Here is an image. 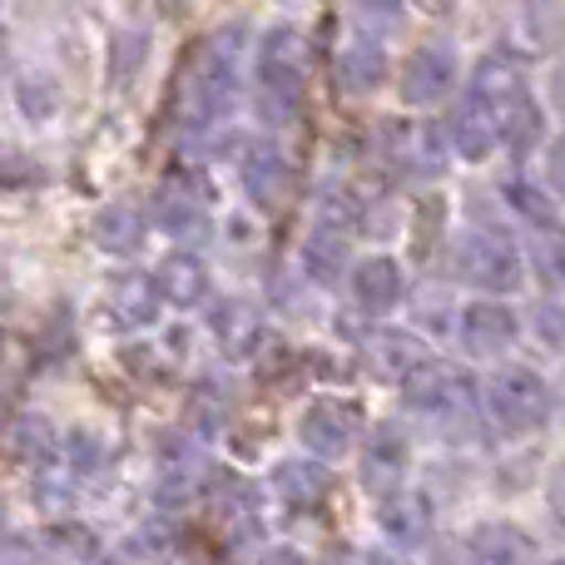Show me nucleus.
I'll return each instance as SVG.
<instances>
[{
    "instance_id": "obj_11",
    "label": "nucleus",
    "mask_w": 565,
    "mask_h": 565,
    "mask_svg": "<svg viewBox=\"0 0 565 565\" xmlns=\"http://www.w3.org/2000/svg\"><path fill=\"white\" fill-rule=\"evenodd\" d=\"M516 332H521V322L507 302H471L457 318V338L471 358H497V352H507L511 342H516Z\"/></svg>"
},
{
    "instance_id": "obj_13",
    "label": "nucleus",
    "mask_w": 565,
    "mask_h": 565,
    "mask_svg": "<svg viewBox=\"0 0 565 565\" xmlns=\"http://www.w3.org/2000/svg\"><path fill=\"white\" fill-rule=\"evenodd\" d=\"M387 79V55H382V40L358 30V35L342 40L338 50V85L342 95H372Z\"/></svg>"
},
{
    "instance_id": "obj_4",
    "label": "nucleus",
    "mask_w": 565,
    "mask_h": 565,
    "mask_svg": "<svg viewBox=\"0 0 565 565\" xmlns=\"http://www.w3.org/2000/svg\"><path fill=\"white\" fill-rule=\"evenodd\" d=\"M487 412L497 431L507 437H526V431L546 427L551 417V392L536 367H501L487 387Z\"/></svg>"
},
{
    "instance_id": "obj_28",
    "label": "nucleus",
    "mask_w": 565,
    "mask_h": 565,
    "mask_svg": "<svg viewBox=\"0 0 565 565\" xmlns=\"http://www.w3.org/2000/svg\"><path fill=\"white\" fill-rule=\"evenodd\" d=\"M50 551L70 556V561H89V556H99V541L89 536L85 526H55L50 531Z\"/></svg>"
},
{
    "instance_id": "obj_5",
    "label": "nucleus",
    "mask_w": 565,
    "mask_h": 565,
    "mask_svg": "<svg viewBox=\"0 0 565 565\" xmlns=\"http://www.w3.org/2000/svg\"><path fill=\"white\" fill-rule=\"evenodd\" d=\"M457 278L477 292H516L526 268H521V254L507 234L497 228H477L457 244Z\"/></svg>"
},
{
    "instance_id": "obj_18",
    "label": "nucleus",
    "mask_w": 565,
    "mask_h": 565,
    "mask_svg": "<svg viewBox=\"0 0 565 565\" xmlns=\"http://www.w3.org/2000/svg\"><path fill=\"white\" fill-rule=\"evenodd\" d=\"M274 491H278V501L282 507H292V511H318L322 501H328V491H332V477L318 467V461H282V467L274 471Z\"/></svg>"
},
{
    "instance_id": "obj_24",
    "label": "nucleus",
    "mask_w": 565,
    "mask_h": 565,
    "mask_svg": "<svg viewBox=\"0 0 565 565\" xmlns=\"http://www.w3.org/2000/svg\"><path fill=\"white\" fill-rule=\"evenodd\" d=\"M214 332H218V348L228 352V358H248V352L258 348V332H264V322H258V312L248 308V302H224V308L214 312Z\"/></svg>"
},
{
    "instance_id": "obj_3",
    "label": "nucleus",
    "mask_w": 565,
    "mask_h": 565,
    "mask_svg": "<svg viewBox=\"0 0 565 565\" xmlns=\"http://www.w3.org/2000/svg\"><path fill=\"white\" fill-rule=\"evenodd\" d=\"M402 392H407V407L417 412V417L437 422V427H461V422H471V412H477V387H471V377L461 367H451V362L422 358L417 367L407 372Z\"/></svg>"
},
{
    "instance_id": "obj_16",
    "label": "nucleus",
    "mask_w": 565,
    "mask_h": 565,
    "mask_svg": "<svg viewBox=\"0 0 565 565\" xmlns=\"http://www.w3.org/2000/svg\"><path fill=\"white\" fill-rule=\"evenodd\" d=\"M209 521H214L228 541L248 536V531L258 526V491L248 487L244 477H218L214 491H209Z\"/></svg>"
},
{
    "instance_id": "obj_15",
    "label": "nucleus",
    "mask_w": 565,
    "mask_h": 565,
    "mask_svg": "<svg viewBox=\"0 0 565 565\" xmlns=\"http://www.w3.org/2000/svg\"><path fill=\"white\" fill-rule=\"evenodd\" d=\"M377 521H382V531H387L392 541H402V546H417V541L431 536V521H437V511H431V501L422 497V491L392 487V491H382Z\"/></svg>"
},
{
    "instance_id": "obj_30",
    "label": "nucleus",
    "mask_w": 565,
    "mask_h": 565,
    "mask_svg": "<svg viewBox=\"0 0 565 565\" xmlns=\"http://www.w3.org/2000/svg\"><path fill=\"white\" fill-rule=\"evenodd\" d=\"M507 199L521 209V214L531 218V224H551V204L536 194V189H526V184H511V189H507Z\"/></svg>"
},
{
    "instance_id": "obj_9",
    "label": "nucleus",
    "mask_w": 565,
    "mask_h": 565,
    "mask_svg": "<svg viewBox=\"0 0 565 565\" xmlns=\"http://www.w3.org/2000/svg\"><path fill=\"white\" fill-rule=\"evenodd\" d=\"M457 89V55L447 45H417L402 65V99L417 109L441 105Z\"/></svg>"
},
{
    "instance_id": "obj_34",
    "label": "nucleus",
    "mask_w": 565,
    "mask_h": 565,
    "mask_svg": "<svg viewBox=\"0 0 565 565\" xmlns=\"http://www.w3.org/2000/svg\"><path fill=\"white\" fill-rule=\"evenodd\" d=\"M551 95H556V105L565 109V60L556 65V75H551Z\"/></svg>"
},
{
    "instance_id": "obj_25",
    "label": "nucleus",
    "mask_w": 565,
    "mask_h": 565,
    "mask_svg": "<svg viewBox=\"0 0 565 565\" xmlns=\"http://www.w3.org/2000/svg\"><path fill=\"white\" fill-rule=\"evenodd\" d=\"M531 264H536V278L546 292L565 288V228L561 224H536V238H531Z\"/></svg>"
},
{
    "instance_id": "obj_17",
    "label": "nucleus",
    "mask_w": 565,
    "mask_h": 565,
    "mask_svg": "<svg viewBox=\"0 0 565 565\" xmlns=\"http://www.w3.org/2000/svg\"><path fill=\"white\" fill-rule=\"evenodd\" d=\"M402 292H407V278H402L397 258L377 254V258H362V264L352 268V298H358V308L387 312L402 302Z\"/></svg>"
},
{
    "instance_id": "obj_23",
    "label": "nucleus",
    "mask_w": 565,
    "mask_h": 565,
    "mask_svg": "<svg viewBox=\"0 0 565 565\" xmlns=\"http://www.w3.org/2000/svg\"><path fill=\"white\" fill-rule=\"evenodd\" d=\"M467 556L471 561H491V565H501V561H526L531 556V541L521 536L516 526H507V521H487V526H477L467 536Z\"/></svg>"
},
{
    "instance_id": "obj_32",
    "label": "nucleus",
    "mask_w": 565,
    "mask_h": 565,
    "mask_svg": "<svg viewBox=\"0 0 565 565\" xmlns=\"http://www.w3.org/2000/svg\"><path fill=\"white\" fill-rule=\"evenodd\" d=\"M546 507H551V516H556V526H565V461L556 467V477H551V487H546Z\"/></svg>"
},
{
    "instance_id": "obj_19",
    "label": "nucleus",
    "mask_w": 565,
    "mask_h": 565,
    "mask_svg": "<svg viewBox=\"0 0 565 565\" xmlns=\"http://www.w3.org/2000/svg\"><path fill=\"white\" fill-rule=\"evenodd\" d=\"M402 471H407V437L397 427H382L362 451V487L382 497V491H392L402 481Z\"/></svg>"
},
{
    "instance_id": "obj_22",
    "label": "nucleus",
    "mask_w": 565,
    "mask_h": 565,
    "mask_svg": "<svg viewBox=\"0 0 565 565\" xmlns=\"http://www.w3.org/2000/svg\"><path fill=\"white\" fill-rule=\"evenodd\" d=\"M427 358V352H422V342L417 338H407V332H397V328H387L382 332L377 342H372L367 348V362H372V372H377L382 382H407V372L417 367V362Z\"/></svg>"
},
{
    "instance_id": "obj_31",
    "label": "nucleus",
    "mask_w": 565,
    "mask_h": 565,
    "mask_svg": "<svg viewBox=\"0 0 565 565\" xmlns=\"http://www.w3.org/2000/svg\"><path fill=\"white\" fill-rule=\"evenodd\" d=\"M546 179L556 194H565V129L551 139V154H546Z\"/></svg>"
},
{
    "instance_id": "obj_1",
    "label": "nucleus",
    "mask_w": 565,
    "mask_h": 565,
    "mask_svg": "<svg viewBox=\"0 0 565 565\" xmlns=\"http://www.w3.org/2000/svg\"><path fill=\"white\" fill-rule=\"evenodd\" d=\"M238 55H244V30L224 25L209 40H199L194 60L179 85V125L184 129H209L228 115L238 95Z\"/></svg>"
},
{
    "instance_id": "obj_2",
    "label": "nucleus",
    "mask_w": 565,
    "mask_h": 565,
    "mask_svg": "<svg viewBox=\"0 0 565 565\" xmlns=\"http://www.w3.org/2000/svg\"><path fill=\"white\" fill-rule=\"evenodd\" d=\"M308 89V40L302 30L278 25L268 30L264 50H258V105L268 119H292Z\"/></svg>"
},
{
    "instance_id": "obj_27",
    "label": "nucleus",
    "mask_w": 565,
    "mask_h": 565,
    "mask_svg": "<svg viewBox=\"0 0 565 565\" xmlns=\"http://www.w3.org/2000/svg\"><path fill=\"white\" fill-rule=\"evenodd\" d=\"M95 234L109 254H129V248L139 244V214H129V209H105Z\"/></svg>"
},
{
    "instance_id": "obj_21",
    "label": "nucleus",
    "mask_w": 565,
    "mask_h": 565,
    "mask_svg": "<svg viewBox=\"0 0 565 565\" xmlns=\"http://www.w3.org/2000/svg\"><path fill=\"white\" fill-rule=\"evenodd\" d=\"M159 298L164 302H179V308H194V302H204L209 292V268L199 264V254H169L164 264H159Z\"/></svg>"
},
{
    "instance_id": "obj_8",
    "label": "nucleus",
    "mask_w": 565,
    "mask_h": 565,
    "mask_svg": "<svg viewBox=\"0 0 565 565\" xmlns=\"http://www.w3.org/2000/svg\"><path fill=\"white\" fill-rule=\"evenodd\" d=\"M471 95L481 99V105L491 109V115L501 119V129H516V119L531 109V95H526V70L516 65L511 55H487L477 65V75H471Z\"/></svg>"
},
{
    "instance_id": "obj_12",
    "label": "nucleus",
    "mask_w": 565,
    "mask_h": 565,
    "mask_svg": "<svg viewBox=\"0 0 565 565\" xmlns=\"http://www.w3.org/2000/svg\"><path fill=\"white\" fill-rule=\"evenodd\" d=\"M159 228L164 234H174L179 244H194V238H204L209 228V199H204V184L199 179H169L164 194H159Z\"/></svg>"
},
{
    "instance_id": "obj_26",
    "label": "nucleus",
    "mask_w": 565,
    "mask_h": 565,
    "mask_svg": "<svg viewBox=\"0 0 565 565\" xmlns=\"http://www.w3.org/2000/svg\"><path fill=\"white\" fill-rule=\"evenodd\" d=\"M109 302H115V312L125 322H149L154 318V308H159V282H149V278H125L115 292H109Z\"/></svg>"
},
{
    "instance_id": "obj_10",
    "label": "nucleus",
    "mask_w": 565,
    "mask_h": 565,
    "mask_svg": "<svg viewBox=\"0 0 565 565\" xmlns=\"http://www.w3.org/2000/svg\"><path fill=\"white\" fill-rule=\"evenodd\" d=\"M209 481V467H204V451H199V441L189 437H169L164 451H159L154 461V491L164 507H179V501H189L199 487Z\"/></svg>"
},
{
    "instance_id": "obj_6",
    "label": "nucleus",
    "mask_w": 565,
    "mask_h": 565,
    "mask_svg": "<svg viewBox=\"0 0 565 565\" xmlns=\"http://www.w3.org/2000/svg\"><path fill=\"white\" fill-rule=\"evenodd\" d=\"M352 228H358V204H352L348 194H322L318 214H312V228H308V244H302V268H308V278L332 282L342 274Z\"/></svg>"
},
{
    "instance_id": "obj_33",
    "label": "nucleus",
    "mask_w": 565,
    "mask_h": 565,
    "mask_svg": "<svg viewBox=\"0 0 565 565\" xmlns=\"http://www.w3.org/2000/svg\"><path fill=\"white\" fill-rule=\"evenodd\" d=\"M362 10H367V15H377V20H392L397 15V0H358Z\"/></svg>"
},
{
    "instance_id": "obj_29",
    "label": "nucleus",
    "mask_w": 565,
    "mask_h": 565,
    "mask_svg": "<svg viewBox=\"0 0 565 565\" xmlns=\"http://www.w3.org/2000/svg\"><path fill=\"white\" fill-rule=\"evenodd\" d=\"M536 322H541V338H551V342L561 348V342H565V288H561V292H551L546 308L536 312Z\"/></svg>"
},
{
    "instance_id": "obj_7",
    "label": "nucleus",
    "mask_w": 565,
    "mask_h": 565,
    "mask_svg": "<svg viewBox=\"0 0 565 565\" xmlns=\"http://www.w3.org/2000/svg\"><path fill=\"white\" fill-rule=\"evenodd\" d=\"M358 431H362V412L342 397L308 402V407H302V422H298V441L322 461L348 457V451L358 447Z\"/></svg>"
},
{
    "instance_id": "obj_14",
    "label": "nucleus",
    "mask_w": 565,
    "mask_h": 565,
    "mask_svg": "<svg viewBox=\"0 0 565 565\" xmlns=\"http://www.w3.org/2000/svg\"><path fill=\"white\" fill-rule=\"evenodd\" d=\"M451 149H457L461 159H471V164H477V159H487L491 149L501 145V135H507V129H501V119L491 115L487 105H481L477 95H461V105L451 109Z\"/></svg>"
},
{
    "instance_id": "obj_20",
    "label": "nucleus",
    "mask_w": 565,
    "mask_h": 565,
    "mask_svg": "<svg viewBox=\"0 0 565 565\" xmlns=\"http://www.w3.org/2000/svg\"><path fill=\"white\" fill-rule=\"evenodd\" d=\"M244 189L258 209H278L288 194V159L274 145H254L244 154Z\"/></svg>"
}]
</instances>
